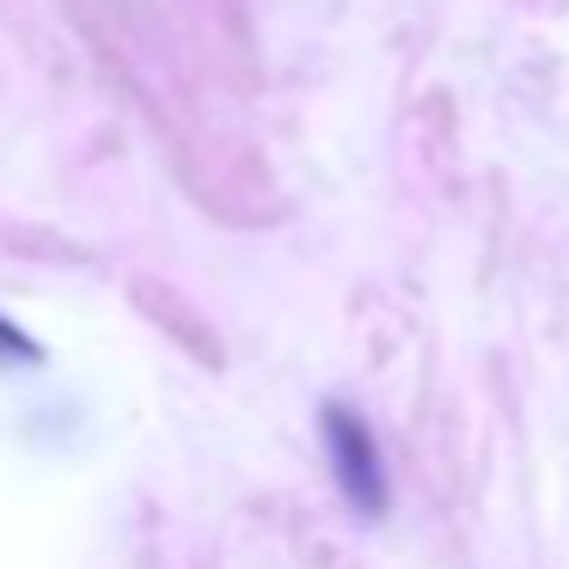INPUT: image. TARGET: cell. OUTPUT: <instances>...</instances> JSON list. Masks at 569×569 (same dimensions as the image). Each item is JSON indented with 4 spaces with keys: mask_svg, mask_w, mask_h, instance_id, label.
Returning a JSON list of instances; mask_svg holds the SVG:
<instances>
[{
    "mask_svg": "<svg viewBox=\"0 0 569 569\" xmlns=\"http://www.w3.org/2000/svg\"><path fill=\"white\" fill-rule=\"evenodd\" d=\"M0 361H7V368H38L43 361V343L31 331H19L7 312H0Z\"/></svg>",
    "mask_w": 569,
    "mask_h": 569,
    "instance_id": "7a4b0ae2",
    "label": "cell"
},
{
    "mask_svg": "<svg viewBox=\"0 0 569 569\" xmlns=\"http://www.w3.org/2000/svg\"><path fill=\"white\" fill-rule=\"evenodd\" d=\"M319 447L325 466H331L337 496L349 502L356 520H386L392 515V471H386V447L373 435V422L361 417L343 398H325L319 405Z\"/></svg>",
    "mask_w": 569,
    "mask_h": 569,
    "instance_id": "6da1fadb",
    "label": "cell"
}]
</instances>
